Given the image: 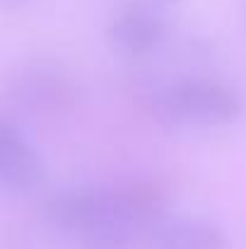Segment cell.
Returning <instances> with one entry per match:
<instances>
[{
	"mask_svg": "<svg viewBox=\"0 0 246 249\" xmlns=\"http://www.w3.org/2000/svg\"><path fill=\"white\" fill-rule=\"evenodd\" d=\"M46 181V167L19 128L0 114V194L29 196Z\"/></svg>",
	"mask_w": 246,
	"mask_h": 249,
	"instance_id": "3957f363",
	"label": "cell"
},
{
	"mask_svg": "<svg viewBox=\"0 0 246 249\" xmlns=\"http://www.w3.org/2000/svg\"><path fill=\"white\" fill-rule=\"evenodd\" d=\"M150 249H227L222 230L196 215L162 218L148 240Z\"/></svg>",
	"mask_w": 246,
	"mask_h": 249,
	"instance_id": "8992f818",
	"label": "cell"
},
{
	"mask_svg": "<svg viewBox=\"0 0 246 249\" xmlns=\"http://www.w3.org/2000/svg\"><path fill=\"white\" fill-rule=\"evenodd\" d=\"M101 194H104V189H92V186L58 191L46 201V208H44L46 220L51 225H56L58 230L78 235L97 215L99 203H101Z\"/></svg>",
	"mask_w": 246,
	"mask_h": 249,
	"instance_id": "52a82bcc",
	"label": "cell"
},
{
	"mask_svg": "<svg viewBox=\"0 0 246 249\" xmlns=\"http://www.w3.org/2000/svg\"><path fill=\"white\" fill-rule=\"evenodd\" d=\"M152 111L166 126H227L242 114L239 97L222 83L188 78L162 87L152 97Z\"/></svg>",
	"mask_w": 246,
	"mask_h": 249,
	"instance_id": "7a4b0ae2",
	"label": "cell"
},
{
	"mask_svg": "<svg viewBox=\"0 0 246 249\" xmlns=\"http://www.w3.org/2000/svg\"><path fill=\"white\" fill-rule=\"evenodd\" d=\"M75 85L70 75L51 61H32L15 73L10 83V94L15 104L24 107L32 114L39 111H56L66 107L73 97Z\"/></svg>",
	"mask_w": 246,
	"mask_h": 249,
	"instance_id": "277c9868",
	"label": "cell"
},
{
	"mask_svg": "<svg viewBox=\"0 0 246 249\" xmlns=\"http://www.w3.org/2000/svg\"><path fill=\"white\" fill-rule=\"evenodd\" d=\"M111 46L126 56H148L166 39V22L150 7H128L109 24Z\"/></svg>",
	"mask_w": 246,
	"mask_h": 249,
	"instance_id": "5b68a950",
	"label": "cell"
},
{
	"mask_svg": "<svg viewBox=\"0 0 246 249\" xmlns=\"http://www.w3.org/2000/svg\"><path fill=\"white\" fill-rule=\"evenodd\" d=\"M155 2H176V0H155Z\"/></svg>",
	"mask_w": 246,
	"mask_h": 249,
	"instance_id": "ba28073f",
	"label": "cell"
},
{
	"mask_svg": "<svg viewBox=\"0 0 246 249\" xmlns=\"http://www.w3.org/2000/svg\"><path fill=\"white\" fill-rule=\"evenodd\" d=\"M162 218L157 189L143 184L104 189L97 215L75 237L80 249H140Z\"/></svg>",
	"mask_w": 246,
	"mask_h": 249,
	"instance_id": "6da1fadb",
	"label": "cell"
}]
</instances>
